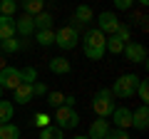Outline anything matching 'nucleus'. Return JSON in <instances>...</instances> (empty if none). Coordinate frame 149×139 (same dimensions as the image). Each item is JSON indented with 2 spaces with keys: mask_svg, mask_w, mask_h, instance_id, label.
I'll return each mask as SVG.
<instances>
[{
  "mask_svg": "<svg viewBox=\"0 0 149 139\" xmlns=\"http://www.w3.org/2000/svg\"><path fill=\"white\" fill-rule=\"evenodd\" d=\"M104 42H107V35L102 30H87L85 40H82V50H85V57L87 60H102L104 57Z\"/></svg>",
  "mask_w": 149,
  "mask_h": 139,
  "instance_id": "nucleus-1",
  "label": "nucleus"
},
{
  "mask_svg": "<svg viewBox=\"0 0 149 139\" xmlns=\"http://www.w3.org/2000/svg\"><path fill=\"white\" fill-rule=\"evenodd\" d=\"M92 112L97 114L100 119H107L112 112H114V95H112L109 90H100L95 92V97H92Z\"/></svg>",
  "mask_w": 149,
  "mask_h": 139,
  "instance_id": "nucleus-2",
  "label": "nucleus"
},
{
  "mask_svg": "<svg viewBox=\"0 0 149 139\" xmlns=\"http://www.w3.org/2000/svg\"><path fill=\"white\" fill-rule=\"evenodd\" d=\"M142 77L132 75V72H127V75H122L119 80H114V87H112V95L119 97V99H129V97H134V92H137V85Z\"/></svg>",
  "mask_w": 149,
  "mask_h": 139,
  "instance_id": "nucleus-3",
  "label": "nucleus"
},
{
  "mask_svg": "<svg viewBox=\"0 0 149 139\" xmlns=\"http://www.w3.org/2000/svg\"><path fill=\"white\" fill-rule=\"evenodd\" d=\"M80 124V114L74 112L72 107L62 104V107H55V127L60 129H74Z\"/></svg>",
  "mask_w": 149,
  "mask_h": 139,
  "instance_id": "nucleus-4",
  "label": "nucleus"
},
{
  "mask_svg": "<svg viewBox=\"0 0 149 139\" xmlns=\"http://www.w3.org/2000/svg\"><path fill=\"white\" fill-rule=\"evenodd\" d=\"M77 42H80V32L74 30L72 25H65V27H60L55 32V45L62 47V50H72Z\"/></svg>",
  "mask_w": 149,
  "mask_h": 139,
  "instance_id": "nucleus-5",
  "label": "nucleus"
},
{
  "mask_svg": "<svg viewBox=\"0 0 149 139\" xmlns=\"http://www.w3.org/2000/svg\"><path fill=\"white\" fill-rule=\"evenodd\" d=\"M122 55L132 65H147V47L142 42H127L124 50H122Z\"/></svg>",
  "mask_w": 149,
  "mask_h": 139,
  "instance_id": "nucleus-6",
  "label": "nucleus"
},
{
  "mask_svg": "<svg viewBox=\"0 0 149 139\" xmlns=\"http://www.w3.org/2000/svg\"><path fill=\"white\" fill-rule=\"evenodd\" d=\"M20 82H22V72L17 67H10L8 65V67L0 70V87L3 90H15Z\"/></svg>",
  "mask_w": 149,
  "mask_h": 139,
  "instance_id": "nucleus-7",
  "label": "nucleus"
},
{
  "mask_svg": "<svg viewBox=\"0 0 149 139\" xmlns=\"http://www.w3.org/2000/svg\"><path fill=\"white\" fill-rule=\"evenodd\" d=\"M117 27H119V17L114 15V13L104 10V13H100V15H97V30H102L104 35H114V32H117Z\"/></svg>",
  "mask_w": 149,
  "mask_h": 139,
  "instance_id": "nucleus-8",
  "label": "nucleus"
},
{
  "mask_svg": "<svg viewBox=\"0 0 149 139\" xmlns=\"http://www.w3.org/2000/svg\"><path fill=\"white\" fill-rule=\"evenodd\" d=\"M109 117L114 119V127L117 129H129L132 127V109L129 107H114V112Z\"/></svg>",
  "mask_w": 149,
  "mask_h": 139,
  "instance_id": "nucleus-9",
  "label": "nucleus"
},
{
  "mask_svg": "<svg viewBox=\"0 0 149 139\" xmlns=\"http://www.w3.org/2000/svg\"><path fill=\"white\" fill-rule=\"evenodd\" d=\"M72 27L77 30L80 25H87V22H92L95 20V13H92V8L90 5H77L74 8V15H72Z\"/></svg>",
  "mask_w": 149,
  "mask_h": 139,
  "instance_id": "nucleus-10",
  "label": "nucleus"
},
{
  "mask_svg": "<svg viewBox=\"0 0 149 139\" xmlns=\"http://www.w3.org/2000/svg\"><path fill=\"white\" fill-rule=\"evenodd\" d=\"M132 127L139 129V132H144V129L149 127V109H147V104H142V107H137L132 112Z\"/></svg>",
  "mask_w": 149,
  "mask_h": 139,
  "instance_id": "nucleus-11",
  "label": "nucleus"
},
{
  "mask_svg": "<svg viewBox=\"0 0 149 139\" xmlns=\"http://www.w3.org/2000/svg\"><path fill=\"white\" fill-rule=\"evenodd\" d=\"M15 32H20L22 38H30L32 32H35L32 15H20V17H15Z\"/></svg>",
  "mask_w": 149,
  "mask_h": 139,
  "instance_id": "nucleus-12",
  "label": "nucleus"
},
{
  "mask_svg": "<svg viewBox=\"0 0 149 139\" xmlns=\"http://www.w3.org/2000/svg\"><path fill=\"white\" fill-rule=\"evenodd\" d=\"M47 67H50V72H52V75H70L72 65H70L67 57H62V55H60V57H52V60H50Z\"/></svg>",
  "mask_w": 149,
  "mask_h": 139,
  "instance_id": "nucleus-13",
  "label": "nucleus"
},
{
  "mask_svg": "<svg viewBox=\"0 0 149 139\" xmlns=\"http://www.w3.org/2000/svg\"><path fill=\"white\" fill-rule=\"evenodd\" d=\"M13 95H15L17 104H27V102L35 97V95H32V85H30V82H20V85L13 90Z\"/></svg>",
  "mask_w": 149,
  "mask_h": 139,
  "instance_id": "nucleus-14",
  "label": "nucleus"
},
{
  "mask_svg": "<svg viewBox=\"0 0 149 139\" xmlns=\"http://www.w3.org/2000/svg\"><path fill=\"white\" fill-rule=\"evenodd\" d=\"M10 38H15V17L0 15V42Z\"/></svg>",
  "mask_w": 149,
  "mask_h": 139,
  "instance_id": "nucleus-15",
  "label": "nucleus"
},
{
  "mask_svg": "<svg viewBox=\"0 0 149 139\" xmlns=\"http://www.w3.org/2000/svg\"><path fill=\"white\" fill-rule=\"evenodd\" d=\"M107 132H109L107 119H95V122L90 124V134H87V137H90V139H104Z\"/></svg>",
  "mask_w": 149,
  "mask_h": 139,
  "instance_id": "nucleus-16",
  "label": "nucleus"
},
{
  "mask_svg": "<svg viewBox=\"0 0 149 139\" xmlns=\"http://www.w3.org/2000/svg\"><path fill=\"white\" fill-rule=\"evenodd\" d=\"M52 20L55 17L50 15V13H37L35 17H32V22H35V30H52Z\"/></svg>",
  "mask_w": 149,
  "mask_h": 139,
  "instance_id": "nucleus-17",
  "label": "nucleus"
},
{
  "mask_svg": "<svg viewBox=\"0 0 149 139\" xmlns=\"http://www.w3.org/2000/svg\"><path fill=\"white\" fill-rule=\"evenodd\" d=\"M35 42L40 45V47L55 45V30H35Z\"/></svg>",
  "mask_w": 149,
  "mask_h": 139,
  "instance_id": "nucleus-18",
  "label": "nucleus"
},
{
  "mask_svg": "<svg viewBox=\"0 0 149 139\" xmlns=\"http://www.w3.org/2000/svg\"><path fill=\"white\" fill-rule=\"evenodd\" d=\"M20 5H22V10H25V15H32V17H35L37 13L45 10V0H22Z\"/></svg>",
  "mask_w": 149,
  "mask_h": 139,
  "instance_id": "nucleus-19",
  "label": "nucleus"
},
{
  "mask_svg": "<svg viewBox=\"0 0 149 139\" xmlns=\"http://www.w3.org/2000/svg\"><path fill=\"white\" fill-rule=\"evenodd\" d=\"M104 50H107V52H112V55H122L124 42L117 38V35H109V38H107V42H104Z\"/></svg>",
  "mask_w": 149,
  "mask_h": 139,
  "instance_id": "nucleus-20",
  "label": "nucleus"
},
{
  "mask_svg": "<svg viewBox=\"0 0 149 139\" xmlns=\"http://www.w3.org/2000/svg\"><path fill=\"white\" fill-rule=\"evenodd\" d=\"M0 139H20V129H17L13 122L0 124Z\"/></svg>",
  "mask_w": 149,
  "mask_h": 139,
  "instance_id": "nucleus-21",
  "label": "nucleus"
},
{
  "mask_svg": "<svg viewBox=\"0 0 149 139\" xmlns=\"http://www.w3.org/2000/svg\"><path fill=\"white\" fill-rule=\"evenodd\" d=\"M40 139H65V137H62V129H60V127L47 124V127L40 129Z\"/></svg>",
  "mask_w": 149,
  "mask_h": 139,
  "instance_id": "nucleus-22",
  "label": "nucleus"
},
{
  "mask_svg": "<svg viewBox=\"0 0 149 139\" xmlns=\"http://www.w3.org/2000/svg\"><path fill=\"white\" fill-rule=\"evenodd\" d=\"M13 119V102L10 99H0V122L5 124Z\"/></svg>",
  "mask_w": 149,
  "mask_h": 139,
  "instance_id": "nucleus-23",
  "label": "nucleus"
},
{
  "mask_svg": "<svg viewBox=\"0 0 149 139\" xmlns=\"http://www.w3.org/2000/svg\"><path fill=\"white\" fill-rule=\"evenodd\" d=\"M15 13H17V3L15 0H0V15L15 17Z\"/></svg>",
  "mask_w": 149,
  "mask_h": 139,
  "instance_id": "nucleus-24",
  "label": "nucleus"
},
{
  "mask_svg": "<svg viewBox=\"0 0 149 139\" xmlns=\"http://www.w3.org/2000/svg\"><path fill=\"white\" fill-rule=\"evenodd\" d=\"M134 95L142 99V104H147V102H149V82H147V80H139L137 92H134Z\"/></svg>",
  "mask_w": 149,
  "mask_h": 139,
  "instance_id": "nucleus-25",
  "label": "nucleus"
},
{
  "mask_svg": "<svg viewBox=\"0 0 149 139\" xmlns=\"http://www.w3.org/2000/svg\"><path fill=\"white\" fill-rule=\"evenodd\" d=\"M114 35H117L124 45L132 42V40H129V38H132V27H129V25H122V22H119V27H117V32H114Z\"/></svg>",
  "mask_w": 149,
  "mask_h": 139,
  "instance_id": "nucleus-26",
  "label": "nucleus"
},
{
  "mask_svg": "<svg viewBox=\"0 0 149 139\" xmlns=\"http://www.w3.org/2000/svg\"><path fill=\"white\" fill-rule=\"evenodd\" d=\"M47 102H50V107H62L65 104V95L62 92H47Z\"/></svg>",
  "mask_w": 149,
  "mask_h": 139,
  "instance_id": "nucleus-27",
  "label": "nucleus"
},
{
  "mask_svg": "<svg viewBox=\"0 0 149 139\" xmlns=\"http://www.w3.org/2000/svg\"><path fill=\"white\" fill-rule=\"evenodd\" d=\"M0 47H3V50H5V52H17V50H20L22 47V45H20V40H15V38H10V40H3V42H0Z\"/></svg>",
  "mask_w": 149,
  "mask_h": 139,
  "instance_id": "nucleus-28",
  "label": "nucleus"
},
{
  "mask_svg": "<svg viewBox=\"0 0 149 139\" xmlns=\"http://www.w3.org/2000/svg\"><path fill=\"white\" fill-rule=\"evenodd\" d=\"M50 119H52V117H50L47 112H37L35 117H32V124H35V127H40V129H42V127H47V124H50Z\"/></svg>",
  "mask_w": 149,
  "mask_h": 139,
  "instance_id": "nucleus-29",
  "label": "nucleus"
},
{
  "mask_svg": "<svg viewBox=\"0 0 149 139\" xmlns=\"http://www.w3.org/2000/svg\"><path fill=\"white\" fill-rule=\"evenodd\" d=\"M20 72H22V82H30L32 85V82L37 80V67H32V65L25 67V70H20Z\"/></svg>",
  "mask_w": 149,
  "mask_h": 139,
  "instance_id": "nucleus-30",
  "label": "nucleus"
},
{
  "mask_svg": "<svg viewBox=\"0 0 149 139\" xmlns=\"http://www.w3.org/2000/svg\"><path fill=\"white\" fill-rule=\"evenodd\" d=\"M104 139H129V134H127V129H109V132H107V137Z\"/></svg>",
  "mask_w": 149,
  "mask_h": 139,
  "instance_id": "nucleus-31",
  "label": "nucleus"
},
{
  "mask_svg": "<svg viewBox=\"0 0 149 139\" xmlns=\"http://www.w3.org/2000/svg\"><path fill=\"white\" fill-rule=\"evenodd\" d=\"M114 8H117V10H132L134 0H114Z\"/></svg>",
  "mask_w": 149,
  "mask_h": 139,
  "instance_id": "nucleus-32",
  "label": "nucleus"
},
{
  "mask_svg": "<svg viewBox=\"0 0 149 139\" xmlns=\"http://www.w3.org/2000/svg\"><path fill=\"white\" fill-rule=\"evenodd\" d=\"M32 95H47V87L42 82H32Z\"/></svg>",
  "mask_w": 149,
  "mask_h": 139,
  "instance_id": "nucleus-33",
  "label": "nucleus"
},
{
  "mask_svg": "<svg viewBox=\"0 0 149 139\" xmlns=\"http://www.w3.org/2000/svg\"><path fill=\"white\" fill-rule=\"evenodd\" d=\"M74 102H77V99H74V95H65V104H67V107L74 109Z\"/></svg>",
  "mask_w": 149,
  "mask_h": 139,
  "instance_id": "nucleus-34",
  "label": "nucleus"
},
{
  "mask_svg": "<svg viewBox=\"0 0 149 139\" xmlns=\"http://www.w3.org/2000/svg\"><path fill=\"white\" fill-rule=\"evenodd\" d=\"M3 67H8V65H5V60H3V57H0V70H3Z\"/></svg>",
  "mask_w": 149,
  "mask_h": 139,
  "instance_id": "nucleus-35",
  "label": "nucleus"
},
{
  "mask_svg": "<svg viewBox=\"0 0 149 139\" xmlns=\"http://www.w3.org/2000/svg\"><path fill=\"white\" fill-rule=\"evenodd\" d=\"M137 3L139 5H149V0H137Z\"/></svg>",
  "mask_w": 149,
  "mask_h": 139,
  "instance_id": "nucleus-36",
  "label": "nucleus"
},
{
  "mask_svg": "<svg viewBox=\"0 0 149 139\" xmlns=\"http://www.w3.org/2000/svg\"><path fill=\"white\" fill-rule=\"evenodd\" d=\"M72 139H90V137H72Z\"/></svg>",
  "mask_w": 149,
  "mask_h": 139,
  "instance_id": "nucleus-37",
  "label": "nucleus"
},
{
  "mask_svg": "<svg viewBox=\"0 0 149 139\" xmlns=\"http://www.w3.org/2000/svg\"><path fill=\"white\" fill-rule=\"evenodd\" d=\"M0 95H3V87H0Z\"/></svg>",
  "mask_w": 149,
  "mask_h": 139,
  "instance_id": "nucleus-38",
  "label": "nucleus"
},
{
  "mask_svg": "<svg viewBox=\"0 0 149 139\" xmlns=\"http://www.w3.org/2000/svg\"><path fill=\"white\" fill-rule=\"evenodd\" d=\"M0 124H3V122H0Z\"/></svg>",
  "mask_w": 149,
  "mask_h": 139,
  "instance_id": "nucleus-39",
  "label": "nucleus"
},
{
  "mask_svg": "<svg viewBox=\"0 0 149 139\" xmlns=\"http://www.w3.org/2000/svg\"><path fill=\"white\" fill-rule=\"evenodd\" d=\"M0 50H3V47H0Z\"/></svg>",
  "mask_w": 149,
  "mask_h": 139,
  "instance_id": "nucleus-40",
  "label": "nucleus"
}]
</instances>
